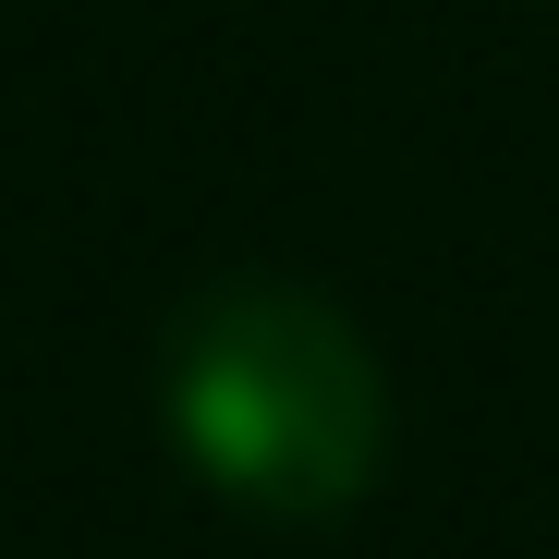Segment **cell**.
<instances>
[{
    "instance_id": "cell-1",
    "label": "cell",
    "mask_w": 559,
    "mask_h": 559,
    "mask_svg": "<svg viewBox=\"0 0 559 559\" xmlns=\"http://www.w3.org/2000/svg\"><path fill=\"white\" fill-rule=\"evenodd\" d=\"M378 365L317 293H219L170 341V438L195 450V475L243 511L329 523L378 475Z\"/></svg>"
}]
</instances>
